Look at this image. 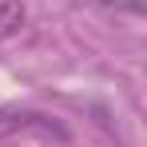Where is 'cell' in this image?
I'll list each match as a JSON object with an SVG mask.
<instances>
[{
  "mask_svg": "<svg viewBox=\"0 0 147 147\" xmlns=\"http://www.w3.org/2000/svg\"><path fill=\"white\" fill-rule=\"evenodd\" d=\"M8 135H48V139H68L64 123L56 115H44L36 107H0V139Z\"/></svg>",
  "mask_w": 147,
  "mask_h": 147,
  "instance_id": "6da1fadb",
  "label": "cell"
},
{
  "mask_svg": "<svg viewBox=\"0 0 147 147\" xmlns=\"http://www.w3.org/2000/svg\"><path fill=\"white\" fill-rule=\"evenodd\" d=\"M28 20V8L24 0H0V40H8V36H16Z\"/></svg>",
  "mask_w": 147,
  "mask_h": 147,
  "instance_id": "7a4b0ae2",
  "label": "cell"
}]
</instances>
